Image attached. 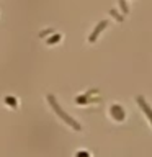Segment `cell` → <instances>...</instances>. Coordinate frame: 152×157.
I'll use <instances>...</instances> for the list:
<instances>
[{"label":"cell","mask_w":152,"mask_h":157,"mask_svg":"<svg viewBox=\"0 0 152 157\" xmlns=\"http://www.w3.org/2000/svg\"><path fill=\"white\" fill-rule=\"evenodd\" d=\"M48 100H49V103H51V106L54 108V110H56V113H57V115H59V116H61V118H62V120H64V121H66V123H69V124H70L72 128H75V129H80V124H78V123H77L75 120H72V118H70V116H69V115H67V113H66V111H64V110H62V108H61V106H59V105H57V101H56V98H54L52 95H49V97H48Z\"/></svg>","instance_id":"obj_1"},{"label":"cell","mask_w":152,"mask_h":157,"mask_svg":"<svg viewBox=\"0 0 152 157\" xmlns=\"http://www.w3.org/2000/svg\"><path fill=\"white\" fill-rule=\"evenodd\" d=\"M137 103H141V106H142V110H144V111H146V115H147V116H149V121L152 123V110H150V108H149V106H147V103H146L144 100H142V98H137Z\"/></svg>","instance_id":"obj_2"},{"label":"cell","mask_w":152,"mask_h":157,"mask_svg":"<svg viewBox=\"0 0 152 157\" xmlns=\"http://www.w3.org/2000/svg\"><path fill=\"white\" fill-rule=\"evenodd\" d=\"M111 115H116V120H123V116H124V113H123V110L118 105H115L111 108Z\"/></svg>","instance_id":"obj_3"},{"label":"cell","mask_w":152,"mask_h":157,"mask_svg":"<svg viewBox=\"0 0 152 157\" xmlns=\"http://www.w3.org/2000/svg\"><path fill=\"white\" fill-rule=\"evenodd\" d=\"M105 25H106V21H103L101 25H98V28L95 29V33H92V36H90V41H93V39H95V36H97V33H98V31H101V28L105 26Z\"/></svg>","instance_id":"obj_4"},{"label":"cell","mask_w":152,"mask_h":157,"mask_svg":"<svg viewBox=\"0 0 152 157\" xmlns=\"http://www.w3.org/2000/svg\"><path fill=\"white\" fill-rule=\"evenodd\" d=\"M77 157H88L87 152H77Z\"/></svg>","instance_id":"obj_5"}]
</instances>
